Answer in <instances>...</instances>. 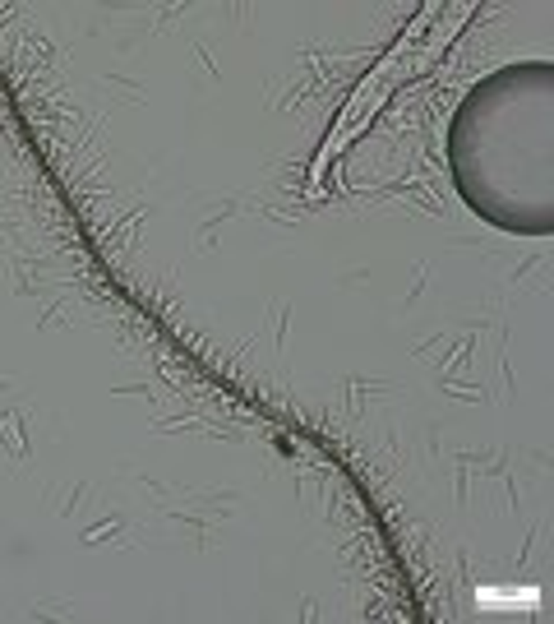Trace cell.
Wrapping results in <instances>:
<instances>
[{
  "mask_svg": "<svg viewBox=\"0 0 554 624\" xmlns=\"http://www.w3.org/2000/svg\"><path fill=\"white\" fill-rule=\"evenodd\" d=\"M480 602H522V606H536V592L527 588V592H480Z\"/></svg>",
  "mask_w": 554,
  "mask_h": 624,
  "instance_id": "6da1fadb",
  "label": "cell"
}]
</instances>
